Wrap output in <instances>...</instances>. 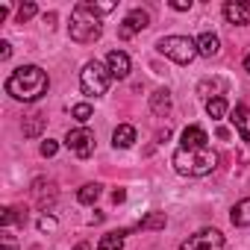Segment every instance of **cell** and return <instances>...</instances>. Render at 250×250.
I'll return each instance as SVG.
<instances>
[{"label": "cell", "mask_w": 250, "mask_h": 250, "mask_svg": "<svg viewBox=\"0 0 250 250\" xmlns=\"http://www.w3.org/2000/svg\"><path fill=\"white\" fill-rule=\"evenodd\" d=\"M124 197H127V191H124V188H115V191H112V200H115V203H121Z\"/></svg>", "instance_id": "f546056e"}, {"label": "cell", "mask_w": 250, "mask_h": 250, "mask_svg": "<svg viewBox=\"0 0 250 250\" xmlns=\"http://www.w3.org/2000/svg\"><path fill=\"white\" fill-rule=\"evenodd\" d=\"M218 165V153L209 147V136L200 127L183 130V145L174 150V168L186 177H206Z\"/></svg>", "instance_id": "6da1fadb"}, {"label": "cell", "mask_w": 250, "mask_h": 250, "mask_svg": "<svg viewBox=\"0 0 250 250\" xmlns=\"http://www.w3.org/2000/svg\"><path fill=\"white\" fill-rule=\"evenodd\" d=\"M44 124H47V118H44L42 112L27 115V118H24V136H27V139H36V136L44 130Z\"/></svg>", "instance_id": "5bb4252c"}, {"label": "cell", "mask_w": 250, "mask_h": 250, "mask_svg": "<svg viewBox=\"0 0 250 250\" xmlns=\"http://www.w3.org/2000/svg\"><path fill=\"white\" fill-rule=\"evenodd\" d=\"M115 3H77L74 12H71V39L77 44H91L100 39L103 27H100V18L97 15H106L112 12Z\"/></svg>", "instance_id": "7a4b0ae2"}, {"label": "cell", "mask_w": 250, "mask_h": 250, "mask_svg": "<svg viewBox=\"0 0 250 250\" xmlns=\"http://www.w3.org/2000/svg\"><path fill=\"white\" fill-rule=\"evenodd\" d=\"M177 12H186V9H191V3H186V0H174V3H171Z\"/></svg>", "instance_id": "83f0119b"}, {"label": "cell", "mask_w": 250, "mask_h": 250, "mask_svg": "<svg viewBox=\"0 0 250 250\" xmlns=\"http://www.w3.org/2000/svg\"><path fill=\"white\" fill-rule=\"evenodd\" d=\"M109 80H112L109 68H103V65H97V62H88V65L83 68V74H80V88H83V94L100 97V94H106Z\"/></svg>", "instance_id": "5b68a950"}, {"label": "cell", "mask_w": 250, "mask_h": 250, "mask_svg": "<svg viewBox=\"0 0 250 250\" xmlns=\"http://www.w3.org/2000/svg\"><path fill=\"white\" fill-rule=\"evenodd\" d=\"M71 115H74V118H77V121H80V124H85V121H88V118H91V115H94V109H91V106H88V103H77V106H74V109H71Z\"/></svg>", "instance_id": "603a6c76"}, {"label": "cell", "mask_w": 250, "mask_h": 250, "mask_svg": "<svg viewBox=\"0 0 250 250\" xmlns=\"http://www.w3.org/2000/svg\"><path fill=\"white\" fill-rule=\"evenodd\" d=\"M56 150H59V145H56V142H50V139L42 145V156H56Z\"/></svg>", "instance_id": "d4e9b609"}, {"label": "cell", "mask_w": 250, "mask_h": 250, "mask_svg": "<svg viewBox=\"0 0 250 250\" xmlns=\"http://www.w3.org/2000/svg\"><path fill=\"white\" fill-rule=\"evenodd\" d=\"M74 250H91V244H88V241H80V244H77Z\"/></svg>", "instance_id": "4dcf8cb0"}, {"label": "cell", "mask_w": 250, "mask_h": 250, "mask_svg": "<svg viewBox=\"0 0 250 250\" xmlns=\"http://www.w3.org/2000/svg\"><path fill=\"white\" fill-rule=\"evenodd\" d=\"M150 27V15L145 12V9H133L127 18H124V24L118 27V36L121 39H133L136 33H142V30H147Z\"/></svg>", "instance_id": "ba28073f"}, {"label": "cell", "mask_w": 250, "mask_h": 250, "mask_svg": "<svg viewBox=\"0 0 250 250\" xmlns=\"http://www.w3.org/2000/svg\"><path fill=\"white\" fill-rule=\"evenodd\" d=\"M224 85H227L224 80H212V83H209V80H203V83L197 85V94L209 97V91H224Z\"/></svg>", "instance_id": "44dd1931"}, {"label": "cell", "mask_w": 250, "mask_h": 250, "mask_svg": "<svg viewBox=\"0 0 250 250\" xmlns=\"http://www.w3.org/2000/svg\"><path fill=\"white\" fill-rule=\"evenodd\" d=\"M65 145H68L80 159H88V156L94 153V133H91V130H85V127L71 130V133L65 136Z\"/></svg>", "instance_id": "52a82bcc"}, {"label": "cell", "mask_w": 250, "mask_h": 250, "mask_svg": "<svg viewBox=\"0 0 250 250\" xmlns=\"http://www.w3.org/2000/svg\"><path fill=\"white\" fill-rule=\"evenodd\" d=\"M97 197H100V186H97V183H88V186H83V188H80V194H77V200H80L83 206H91Z\"/></svg>", "instance_id": "ac0fdd59"}, {"label": "cell", "mask_w": 250, "mask_h": 250, "mask_svg": "<svg viewBox=\"0 0 250 250\" xmlns=\"http://www.w3.org/2000/svg\"><path fill=\"white\" fill-rule=\"evenodd\" d=\"M36 15V3H24L21 9H18V24H24V21H30Z\"/></svg>", "instance_id": "cb8c5ba5"}, {"label": "cell", "mask_w": 250, "mask_h": 250, "mask_svg": "<svg viewBox=\"0 0 250 250\" xmlns=\"http://www.w3.org/2000/svg\"><path fill=\"white\" fill-rule=\"evenodd\" d=\"M224 15H227V21L229 24H241V27H247L250 24V3H244V0H229V3H224Z\"/></svg>", "instance_id": "9c48e42d"}, {"label": "cell", "mask_w": 250, "mask_h": 250, "mask_svg": "<svg viewBox=\"0 0 250 250\" xmlns=\"http://www.w3.org/2000/svg\"><path fill=\"white\" fill-rule=\"evenodd\" d=\"M121 247H124L121 232H106V235L100 238V244H97V250H121Z\"/></svg>", "instance_id": "d6986e66"}, {"label": "cell", "mask_w": 250, "mask_h": 250, "mask_svg": "<svg viewBox=\"0 0 250 250\" xmlns=\"http://www.w3.org/2000/svg\"><path fill=\"white\" fill-rule=\"evenodd\" d=\"M150 109H153V115H159V118L171 112V94H168V88H159V91L150 94Z\"/></svg>", "instance_id": "7c38bea8"}, {"label": "cell", "mask_w": 250, "mask_h": 250, "mask_svg": "<svg viewBox=\"0 0 250 250\" xmlns=\"http://www.w3.org/2000/svg\"><path fill=\"white\" fill-rule=\"evenodd\" d=\"M39 229H42V232H50V229H56V221L44 215V218H39Z\"/></svg>", "instance_id": "484cf974"}, {"label": "cell", "mask_w": 250, "mask_h": 250, "mask_svg": "<svg viewBox=\"0 0 250 250\" xmlns=\"http://www.w3.org/2000/svg\"><path fill=\"white\" fill-rule=\"evenodd\" d=\"M156 50H159L162 56L174 59L177 65H188V62L197 56V42H191V39H186V36H165V39H159Z\"/></svg>", "instance_id": "277c9868"}, {"label": "cell", "mask_w": 250, "mask_h": 250, "mask_svg": "<svg viewBox=\"0 0 250 250\" xmlns=\"http://www.w3.org/2000/svg\"><path fill=\"white\" fill-rule=\"evenodd\" d=\"M218 50H221V42H218V36H212V33H203V36L197 39V53H200V56H218Z\"/></svg>", "instance_id": "9a60e30c"}, {"label": "cell", "mask_w": 250, "mask_h": 250, "mask_svg": "<svg viewBox=\"0 0 250 250\" xmlns=\"http://www.w3.org/2000/svg\"><path fill=\"white\" fill-rule=\"evenodd\" d=\"M24 221H27V212H21V209H3V227L24 224Z\"/></svg>", "instance_id": "7402d4cb"}, {"label": "cell", "mask_w": 250, "mask_h": 250, "mask_svg": "<svg viewBox=\"0 0 250 250\" xmlns=\"http://www.w3.org/2000/svg\"><path fill=\"white\" fill-rule=\"evenodd\" d=\"M229 121H232V127L238 130V136L250 145V109H247V106H235Z\"/></svg>", "instance_id": "8fae6325"}, {"label": "cell", "mask_w": 250, "mask_h": 250, "mask_svg": "<svg viewBox=\"0 0 250 250\" xmlns=\"http://www.w3.org/2000/svg\"><path fill=\"white\" fill-rule=\"evenodd\" d=\"M180 250H224V235L218 229H200L188 235Z\"/></svg>", "instance_id": "8992f818"}, {"label": "cell", "mask_w": 250, "mask_h": 250, "mask_svg": "<svg viewBox=\"0 0 250 250\" xmlns=\"http://www.w3.org/2000/svg\"><path fill=\"white\" fill-rule=\"evenodd\" d=\"M162 227H165V215L162 212H153L145 221H139V229H162Z\"/></svg>", "instance_id": "ffe728a7"}, {"label": "cell", "mask_w": 250, "mask_h": 250, "mask_svg": "<svg viewBox=\"0 0 250 250\" xmlns=\"http://www.w3.org/2000/svg\"><path fill=\"white\" fill-rule=\"evenodd\" d=\"M232 224L235 227H250V197H244V200H238L235 206H232Z\"/></svg>", "instance_id": "2e32d148"}, {"label": "cell", "mask_w": 250, "mask_h": 250, "mask_svg": "<svg viewBox=\"0 0 250 250\" xmlns=\"http://www.w3.org/2000/svg\"><path fill=\"white\" fill-rule=\"evenodd\" d=\"M244 71L250 74V53H247V59H244Z\"/></svg>", "instance_id": "1f68e13d"}, {"label": "cell", "mask_w": 250, "mask_h": 250, "mask_svg": "<svg viewBox=\"0 0 250 250\" xmlns=\"http://www.w3.org/2000/svg\"><path fill=\"white\" fill-rule=\"evenodd\" d=\"M9 56H12V44L3 42V44H0V59H9Z\"/></svg>", "instance_id": "4316f807"}, {"label": "cell", "mask_w": 250, "mask_h": 250, "mask_svg": "<svg viewBox=\"0 0 250 250\" xmlns=\"http://www.w3.org/2000/svg\"><path fill=\"white\" fill-rule=\"evenodd\" d=\"M50 80L47 74L39 68V65H21L9 80H6V94H12L15 100H24V103H33L39 100L44 91H47Z\"/></svg>", "instance_id": "3957f363"}, {"label": "cell", "mask_w": 250, "mask_h": 250, "mask_svg": "<svg viewBox=\"0 0 250 250\" xmlns=\"http://www.w3.org/2000/svg\"><path fill=\"white\" fill-rule=\"evenodd\" d=\"M106 65H109V74L112 77H118V80H124V77H130V56L127 53H121V50H112L109 56H106Z\"/></svg>", "instance_id": "30bf717a"}, {"label": "cell", "mask_w": 250, "mask_h": 250, "mask_svg": "<svg viewBox=\"0 0 250 250\" xmlns=\"http://www.w3.org/2000/svg\"><path fill=\"white\" fill-rule=\"evenodd\" d=\"M206 112H209V118H212V121H221V118L229 112V103H227V97H212V100L206 103Z\"/></svg>", "instance_id": "e0dca14e"}, {"label": "cell", "mask_w": 250, "mask_h": 250, "mask_svg": "<svg viewBox=\"0 0 250 250\" xmlns=\"http://www.w3.org/2000/svg\"><path fill=\"white\" fill-rule=\"evenodd\" d=\"M3 247H6V250H12V247H15V238H12V232H3Z\"/></svg>", "instance_id": "f1b7e54d"}, {"label": "cell", "mask_w": 250, "mask_h": 250, "mask_svg": "<svg viewBox=\"0 0 250 250\" xmlns=\"http://www.w3.org/2000/svg\"><path fill=\"white\" fill-rule=\"evenodd\" d=\"M133 142H136V127H130V124H121V127L112 133L115 147H133Z\"/></svg>", "instance_id": "4fadbf2b"}]
</instances>
